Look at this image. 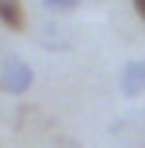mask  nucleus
<instances>
[{"mask_svg":"<svg viewBox=\"0 0 145 148\" xmlns=\"http://www.w3.org/2000/svg\"><path fill=\"white\" fill-rule=\"evenodd\" d=\"M31 83H35V69L24 59H17V55H7L3 59V66H0V86L7 93H14V97L17 93H28Z\"/></svg>","mask_w":145,"mask_h":148,"instance_id":"obj_1","label":"nucleus"},{"mask_svg":"<svg viewBox=\"0 0 145 148\" xmlns=\"http://www.w3.org/2000/svg\"><path fill=\"white\" fill-rule=\"evenodd\" d=\"M121 93L124 97H142L145 93V62H138V59L124 62V69H121Z\"/></svg>","mask_w":145,"mask_h":148,"instance_id":"obj_2","label":"nucleus"},{"mask_svg":"<svg viewBox=\"0 0 145 148\" xmlns=\"http://www.w3.org/2000/svg\"><path fill=\"white\" fill-rule=\"evenodd\" d=\"M0 21L7 28H24V10H21V0H0Z\"/></svg>","mask_w":145,"mask_h":148,"instance_id":"obj_3","label":"nucleus"},{"mask_svg":"<svg viewBox=\"0 0 145 148\" xmlns=\"http://www.w3.org/2000/svg\"><path fill=\"white\" fill-rule=\"evenodd\" d=\"M41 45H45V48H55V52L69 48V38H62V24H45V31H41Z\"/></svg>","mask_w":145,"mask_h":148,"instance_id":"obj_4","label":"nucleus"},{"mask_svg":"<svg viewBox=\"0 0 145 148\" xmlns=\"http://www.w3.org/2000/svg\"><path fill=\"white\" fill-rule=\"evenodd\" d=\"M41 7H45V10H55V14H62V10H76V7H79V0H41Z\"/></svg>","mask_w":145,"mask_h":148,"instance_id":"obj_5","label":"nucleus"},{"mask_svg":"<svg viewBox=\"0 0 145 148\" xmlns=\"http://www.w3.org/2000/svg\"><path fill=\"white\" fill-rule=\"evenodd\" d=\"M135 7H138V14H142V10H145V0H135Z\"/></svg>","mask_w":145,"mask_h":148,"instance_id":"obj_6","label":"nucleus"}]
</instances>
